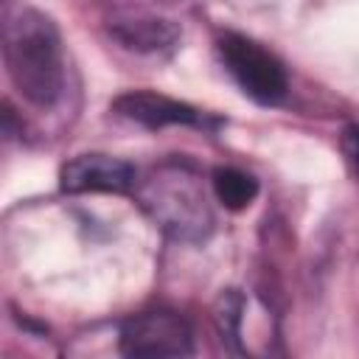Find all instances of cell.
<instances>
[{"instance_id": "1", "label": "cell", "mask_w": 359, "mask_h": 359, "mask_svg": "<svg viewBox=\"0 0 359 359\" xmlns=\"http://www.w3.org/2000/svg\"><path fill=\"white\" fill-rule=\"evenodd\" d=\"M3 62L17 93L34 107H53L65 87L62 39L56 22L31 8H6L3 14Z\"/></svg>"}, {"instance_id": "2", "label": "cell", "mask_w": 359, "mask_h": 359, "mask_svg": "<svg viewBox=\"0 0 359 359\" xmlns=\"http://www.w3.org/2000/svg\"><path fill=\"white\" fill-rule=\"evenodd\" d=\"M132 194L149 219L174 241L202 244L213 233V210L199 174L185 163H163L135 182Z\"/></svg>"}, {"instance_id": "3", "label": "cell", "mask_w": 359, "mask_h": 359, "mask_svg": "<svg viewBox=\"0 0 359 359\" xmlns=\"http://www.w3.org/2000/svg\"><path fill=\"white\" fill-rule=\"evenodd\" d=\"M219 56L230 70V76L236 79V84L252 101L272 107L286 95L289 79L283 62L255 39L244 34H224L219 39Z\"/></svg>"}, {"instance_id": "4", "label": "cell", "mask_w": 359, "mask_h": 359, "mask_svg": "<svg viewBox=\"0 0 359 359\" xmlns=\"http://www.w3.org/2000/svg\"><path fill=\"white\" fill-rule=\"evenodd\" d=\"M118 345L123 356H151V359L188 356L194 351L191 325L185 323V317L168 309L140 311L123 320Z\"/></svg>"}, {"instance_id": "5", "label": "cell", "mask_w": 359, "mask_h": 359, "mask_svg": "<svg viewBox=\"0 0 359 359\" xmlns=\"http://www.w3.org/2000/svg\"><path fill=\"white\" fill-rule=\"evenodd\" d=\"M112 109L121 115V118H129L146 129H163V126H196V129H216L219 121L205 115L202 109L185 104V101H177V98H168V95H160V93H151V90H132V93H123L112 101Z\"/></svg>"}, {"instance_id": "6", "label": "cell", "mask_w": 359, "mask_h": 359, "mask_svg": "<svg viewBox=\"0 0 359 359\" xmlns=\"http://www.w3.org/2000/svg\"><path fill=\"white\" fill-rule=\"evenodd\" d=\"M137 182V171L109 154H79L67 160L59 171V185L65 194H126Z\"/></svg>"}, {"instance_id": "7", "label": "cell", "mask_w": 359, "mask_h": 359, "mask_svg": "<svg viewBox=\"0 0 359 359\" xmlns=\"http://www.w3.org/2000/svg\"><path fill=\"white\" fill-rule=\"evenodd\" d=\"M112 36L129 48V50H140V53H151V50H163L168 45L177 42L180 31L174 22L168 20H154V17H140V20H118L112 22Z\"/></svg>"}, {"instance_id": "8", "label": "cell", "mask_w": 359, "mask_h": 359, "mask_svg": "<svg viewBox=\"0 0 359 359\" xmlns=\"http://www.w3.org/2000/svg\"><path fill=\"white\" fill-rule=\"evenodd\" d=\"M213 194L216 199L227 208V210H244L252 205V199L258 196V180L241 168H233V165H224V168H216L213 177Z\"/></svg>"}, {"instance_id": "9", "label": "cell", "mask_w": 359, "mask_h": 359, "mask_svg": "<svg viewBox=\"0 0 359 359\" xmlns=\"http://www.w3.org/2000/svg\"><path fill=\"white\" fill-rule=\"evenodd\" d=\"M342 151H345L351 168H353L356 177H359V126H348V129L342 132Z\"/></svg>"}]
</instances>
